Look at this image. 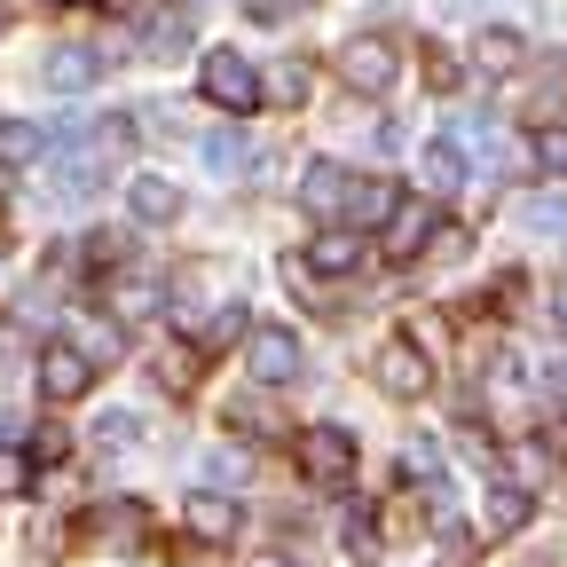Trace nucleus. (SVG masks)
<instances>
[{
    "label": "nucleus",
    "mask_w": 567,
    "mask_h": 567,
    "mask_svg": "<svg viewBox=\"0 0 567 567\" xmlns=\"http://www.w3.org/2000/svg\"><path fill=\"white\" fill-rule=\"evenodd\" d=\"M252 379H260V386L300 379V339H292V331H252Z\"/></svg>",
    "instance_id": "9"
},
{
    "label": "nucleus",
    "mask_w": 567,
    "mask_h": 567,
    "mask_svg": "<svg viewBox=\"0 0 567 567\" xmlns=\"http://www.w3.org/2000/svg\"><path fill=\"white\" fill-rule=\"evenodd\" d=\"M55 9H80V0H55Z\"/></svg>",
    "instance_id": "31"
},
{
    "label": "nucleus",
    "mask_w": 567,
    "mask_h": 567,
    "mask_svg": "<svg viewBox=\"0 0 567 567\" xmlns=\"http://www.w3.org/2000/svg\"><path fill=\"white\" fill-rule=\"evenodd\" d=\"M118 308H126V316L151 308V276H126V284H118Z\"/></svg>",
    "instance_id": "30"
},
{
    "label": "nucleus",
    "mask_w": 567,
    "mask_h": 567,
    "mask_svg": "<svg viewBox=\"0 0 567 567\" xmlns=\"http://www.w3.org/2000/svg\"><path fill=\"white\" fill-rule=\"evenodd\" d=\"M80 347L95 354V363H111V354H118V323H80Z\"/></svg>",
    "instance_id": "25"
},
{
    "label": "nucleus",
    "mask_w": 567,
    "mask_h": 567,
    "mask_svg": "<svg viewBox=\"0 0 567 567\" xmlns=\"http://www.w3.org/2000/svg\"><path fill=\"white\" fill-rule=\"evenodd\" d=\"M0 260H9V245H0Z\"/></svg>",
    "instance_id": "35"
},
{
    "label": "nucleus",
    "mask_w": 567,
    "mask_h": 567,
    "mask_svg": "<svg viewBox=\"0 0 567 567\" xmlns=\"http://www.w3.org/2000/svg\"><path fill=\"white\" fill-rule=\"evenodd\" d=\"M473 63H481V71H520V63H528V32H520V24H488V32L473 40Z\"/></svg>",
    "instance_id": "13"
},
{
    "label": "nucleus",
    "mask_w": 567,
    "mask_h": 567,
    "mask_svg": "<svg viewBox=\"0 0 567 567\" xmlns=\"http://www.w3.org/2000/svg\"><path fill=\"white\" fill-rule=\"evenodd\" d=\"M300 9H316V0H252V17H260V24H292Z\"/></svg>",
    "instance_id": "26"
},
{
    "label": "nucleus",
    "mask_w": 567,
    "mask_h": 567,
    "mask_svg": "<svg viewBox=\"0 0 567 567\" xmlns=\"http://www.w3.org/2000/svg\"><path fill=\"white\" fill-rule=\"evenodd\" d=\"M111 9H126V0H111Z\"/></svg>",
    "instance_id": "34"
},
{
    "label": "nucleus",
    "mask_w": 567,
    "mask_h": 567,
    "mask_svg": "<svg viewBox=\"0 0 567 567\" xmlns=\"http://www.w3.org/2000/svg\"><path fill=\"white\" fill-rule=\"evenodd\" d=\"M237 528H245L237 496H221V488H197V496H189V536H197V544H229Z\"/></svg>",
    "instance_id": "8"
},
{
    "label": "nucleus",
    "mask_w": 567,
    "mask_h": 567,
    "mask_svg": "<svg viewBox=\"0 0 567 567\" xmlns=\"http://www.w3.org/2000/svg\"><path fill=\"white\" fill-rule=\"evenodd\" d=\"M95 71H103L95 48H55V55L40 63V80H48L55 95H80V87H95Z\"/></svg>",
    "instance_id": "11"
},
{
    "label": "nucleus",
    "mask_w": 567,
    "mask_h": 567,
    "mask_svg": "<svg viewBox=\"0 0 567 567\" xmlns=\"http://www.w3.org/2000/svg\"><path fill=\"white\" fill-rule=\"evenodd\" d=\"M536 166L567 182V126H536Z\"/></svg>",
    "instance_id": "22"
},
{
    "label": "nucleus",
    "mask_w": 567,
    "mask_h": 567,
    "mask_svg": "<svg viewBox=\"0 0 567 567\" xmlns=\"http://www.w3.org/2000/svg\"><path fill=\"white\" fill-rule=\"evenodd\" d=\"M520 229H536V237H567V189H536V197H520Z\"/></svg>",
    "instance_id": "19"
},
{
    "label": "nucleus",
    "mask_w": 567,
    "mask_h": 567,
    "mask_svg": "<svg viewBox=\"0 0 567 567\" xmlns=\"http://www.w3.org/2000/svg\"><path fill=\"white\" fill-rule=\"evenodd\" d=\"M40 158H48V126L0 118V166H40Z\"/></svg>",
    "instance_id": "18"
},
{
    "label": "nucleus",
    "mask_w": 567,
    "mask_h": 567,
    "mask_svg": "<svg viewBox=\"0 0 567 567\" xmlns=\"http://www.w3.org/2000/svg\"><path fill=\"white\" fill-rule=\"evenodd\" d=\"M417 182L434 189V197H450V189L465 182V151H457L450 134H434V142H425V151H417Z\"/></svg>",
    "instance_id": "12"
},
{
    "label": "nucleus",
    "mask_w": 567,
    "mask_h": 567,
    "mask_svg": "<svg viewBox=\"0 0 567 567\" xmlns=\"http://www.w3.org/2000/svg\"><path fill=\"white\" fill-rule=\"evenodd\" d=\"M268 87H276L284 103H308V71H300V63H284V71H276V80H268Z\"/></svg>",
    "instance_id": "28"
},
{
    "label": "nucleus",
    "mask_w": 567,
    "mask_h": 567,
    "mask_svg": "<svg viewBox=\"0 0 567 567\" xmlns=\"http://www.w3.org/2000/svg\"><path fill=\"white\" fill-rule=\"evenodd\" d=\"M347 197H354V189H347L339 166H308V174H300V213H347Z\"/></svg>",
    "instance_id": "16"
},
{
    "label": "nucleus",
    "mask_w": 567,
    "mask_h": 567,
    "mask_svg": "<svg viewBox=\"0 0 567 567\" xmlns=\"http://www.w3.org/2000/svg\"><path fill=\"white\" fill-rule=\"evenodd\" d=\"M126 197H134V221H151V229L182 213V189H174L166 174H134V189H126Z\"/></svg>",
    "instance_id": "15"
},
{
    "label": "nucleus",
    "mask_w": 567,
    "mask_h": 567,
    "mask_svg": "<svg viewBox=\"0 0 567 567\" xmlns=\"http://www.w3.org/2000/svg\"><path fill=\"white\" fill-rule=\"evenodd\" d=\"M339 544H347V551H354V559H371V551H379V520H371V513H363V505H354V513H347V520H339Z\"/></svg>",
    "instance_id": "21"
},
{
    "label": "nucleus",
    "mask_w": 567,
    "mask_h": 567,
    "mask_svg": "<svg viewBox=\"0 0 567 567\" xmlns=\"http://www.w3.org/2000/svg\"><path fill=\"white\" fill-rule=\"evenodd\" d=\"M205 473H213V481H245V450H213Z\"/></svg>",
    "instance_id": "29"
},
{
    "label": "nucleus",
    "mask_w": 567,
    "mask_h": 567,
    "mask_svg": "<svg viewBox=\"0 0 567 567\" xmlns=\"http://www.w3.org/2000/svg\"><path fill=\"white\" fill-rule=\"evenodd\" d=\"M371 371H379V386H386L394 402H417L425 386H434V363H425V354H417L410 339H386V347H379V363H371Z\"/></svg>",
    "instance_id": "5"
},
{
    "label": "nucleus",
    "mask_w": 567,
    "mask_h": 567,
    "mask_svg": "<svg viewBox=\"0 0 567 567\" xmlns=\"http://www.w3.org/2000/svg\"><path fill=\"white\" fill-rule=\"evenodd\" d=\"M528 528V481H496L488 488V536H520Z\"/></svg>",
    "instance_id": "17"
},
{
    "label": "nucleus",
    "mask_w": 567,
    "mask_h": 567,
    "mask_svg": "<svg viewBox=\"0 0 567 567\" xmlns=\"http://www.w3.org/2000/svg\"><path fill=\"white\" fill-rule=\"evenodd\" d=\"M354 260H363V237H354V229H316L308 237V268L316 276H347Z\"/></svg>",
    "instance_id": "14"
},
{
    "label": "nucleus",
    "mask_w": 567,
    "mask_h": 567,
    "mask_svg": "<svg viewBox=\"0 0 567 567\" xmlns=\"http://www.w3.org/2000/svg\"><path fill=\"white\" fill-rule=\"evenodd\" d=\"M245 331H252V316H245L237 300H229L221 316H213V339H221V347H229V339H245Z\"/></svg>",
    "instance_id": "27"
},
{
    "label": "nucleus",
    "mask_w": 567,
    "mask_h": 567,
    "mask_svg": "<svg viewBox=\"0 0 567 567\" xmlns=\"http://www.w3.org/2000/svg\"><path fill=\"white\" fill-rule=\"evenodd\" d=\"M197 158H205L213 182H245V174L260 166V142H252L245 126H213V134L197 142Z\"/></svg>",
    "instance_id": "6"
},
{
    "label": "nucleus",
    "mask_w": 567,
    "mask_h": 567,
    "mask_svg": "<svg viewBox=\"0 0 567 567\" xmlns=\"http://www.w3.org/2000/svg\"><path fill=\"white\" fill-rule=\"evenodd\" d=\"M300 473L316 481V488H347L354 481V434L347 425H300Z\"/></svg>",
    "instance_id": "2"
},
{
    "label": "nucleus",
    "mask_w": 567,
    "mask_h": 567,
    "mask_svg": "<svg viewBox=\"0 0 567 567\" xmlns=\"http://www.w3.org/2000/svg\"><path fill=\"white\" fill-rule=\"evenodd\" d=\"M402 465H410L417 481H442V442H410V450H402Z\"/></svg>",
    "instance_id": "24"
},
{
    "label": "nucleus",
    "mask_w": 567,
    "mask_h": 567,
    "mask_svg": "<svg viewBox=\"0 0 567 567\" xmlns=\"http://www.w3.org/2000/svg\"><path fill=\"white\" fill-rule=\"evenodd\" d=\"M410 197L394 189V182H354V197H347V229L363 237V229H394V213H402Z\"/></svg>",
    "instance_id": "7"
},
{
    "label": "nucleus",
    "mask_w": 567,
    "mask_h": 567,
    "mask_svg": "<svg viewBox=\"0 0 567 567\" xmlns=\"http://www.w3.org/2000/svg\"><path fill=\"white\" fill-rule=\"evenodd\" d=\"M559 323H567V300H559Z\"/></svg>",
    "instance_id": "32"
},
{
    "label": "nucleus",
    "mask_w": 567,
    "mask_h": 567,
    "mask_svg": "<svg viewBox=\"0 0 567 567\" xmlns=\"http://www.w3.org/2000/svg\"><path fill=\"white\" fill-rule=\"evenodd\" d=\"M434 229H442V221H434V205H417V197H410V205L394 213V229H386V260H417L425 245H434Z\"/></svg>",
    "instance_id": "10"
},
{
    "label": "nucleus",
    "mask_w": 567,
    "mask_h": 567,
    "mask_svg": "<svg viewBox=\"0 0 567 567\" xmlns=\"http://www.w3.org/2000/svg\"><path fill=\"white\" fill-rule=\"evenodd\" d=\"M87 386H95V354L80 339H48L40 347V394L48 402H80Z\"/></svg>",
    "instance_id": "3"
},
{
    "label": "nucleus",
    "mask_w": 567,
    "mask_h": 567,
    "mask_svg": "<svg viewBox=\"0 0 567 567\" xmlns=\"http://www.w3.org/2000/svg\"><path fill=\"white\" fill-rule=\"evenodd\" d=\"M197 87H205V103H221L229 118L260 111V71H252L237 48H213V55L197 63Z\"/></svg>",
    "instance_id": "1"
},
{
    "label": "nucleus",
    "mask_w": 567,
    "mask_h": 567,
    "mask_svg": "<svg viewBox=\"0 0 567 567\" xmlns=\"http://www.w3.org/2000/svg\"><path fill=\"white\" fill-rule=\"evenodd\" d=\"M260 567H284V559H260Z\"/></svg>",
    "instance_id": "33"
},
{
    "label": "nucleus",
    "mask_w": 567,
    "mask_h": 567,
    "mask_svg": "<svg viewBox=\"0 0 567 567\" xmlns=\"http://www.w3.org/2000/svg\"><path fill=\"white\" fill-rule=\"evenodd\" d=\"M394 71H402V63H394L386 40H347V48H339V80H347L354 95H386Z\"/></svg>",
    "instance_id": "4"
},
{
    "label": "nucleus",
    "mask_w": 567,
    "mask_h": 567,
    "mask_svg": "<svg viewBox=\"0 0 567 567\" xmlns=\"http://www.w3.org/2000/svg\"><path fill=\"white\" fill-rule=\"evenodd\" d=\"M17 488H32V457L24 450H0V496H17Z\"/></svg>",
    "instance_id": "23"
},
{
    "label": "nucleus",
    "mask_w": 567,
    "mask_h": 567,
    "mask_svg": "<svg viewBox=\"0 0 567 567\" xmlns=\"http://www.w3.org/2000/svg\"><path fill=\"white\" fill-rule=\"evenodd\" d=\"M189 48V9H158L151 17V55H182Z\"/></svg>",
    "instance_id": "20"
}]
</instances>
